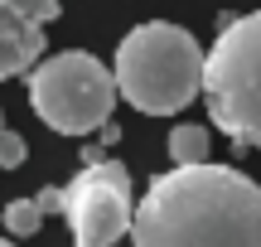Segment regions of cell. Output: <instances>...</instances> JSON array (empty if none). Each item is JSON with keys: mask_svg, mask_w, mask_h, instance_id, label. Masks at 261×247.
<instances>
[{"mask_svg": "<svg viewBox=\"0 0 261 247\" xmlns=\"http://www.w3.org/2000/svg\"><path fill=\"white\" fill-rule=\"evenodd\" d=\"M0 131H5V116H0Z\"/></svg>", "mask_w": 261, "mask_h": 247, "instance_id": "12", "label": "cell"}, {"mask_svg": "<svg viewBox=\"0 0 261 247\" xmlns=\"http://www.w3.org/2000/svg\"><path fill=\"white\" fill-rule=\"evenodd\" d=\"M169 160L174 165H203L208 160V131L203 126H179L169 136Z\"/></svg>", "mask_w": 261, "mask_h": 247, "instance_id": "7", "label": "cell"}, {"mask_svg": "<svg viewBox=\"0 0 261 247\" xmlns=\"http://www.w3.org/2000/svg\"><path fill=\"white\" fill-rule=\"evenodd\" d=\"M19 165H24V136L0 131V170H19Z\"/></svg>", "mask_w": 261, "mask_h": 247, "instance_id": "9", "label": "cell"}, {"mask_svg": "<svg viewBox=\"0 0 261 247\" xmlns=\"http://www.w3.org/2000/svg\"><path fill=\"white\" fill-rule=\"evenodd\" d=\"M121 97L116 73L87 48L39 58L29 68V107L58 136H92L112 121V102Z\"/></svg>", "mask_w": 261, "mask_h": 247, "instance_id": "4", "label": "cell"}, {"mask_svg": "<svg viewBox=\"0 0 261 247\" xmlns=\"http://www.w3.org/2000/svg\"><path fill=\"white\" fill-rule=\"evenodd\" d=\"M130 247H261V184L213 160L174 165L136 204Z\"/></svg>", "mask_w": 261, "mask_h": 247, "instance_id": "1", "label": "cell"}, {"mask_svg": "<svg viewBox=\"0 0 261 247\" xmlns=\"http://www.w3.org/2000/svg\"><path fill=\"white\" fill-rule=\"evenodd\" d=\"M208 116L227 141L261 151V10L227 19L203 68Z\"/></svg>", "mask_w": 261, "mask_h": 247, "instance_id": "3", "label": "cell"}, {"mask_svg": "<svg viewBox=\"0 0 261 247\" xmlns=\"http://www.w3.org/2000/svg\"><path fill=\"white\" fill-rule=\"evenodd\" d=\"M0 247H15V242H5V238H0Z\"/></svg>", "mask_w": 261, "mask_h": 247, "instance_id": "11", "label": "cell"}, {"mask_svg": "<svg viewBox=\"0 0 261 247\" xmlns=\"http://www.w3.org/2000/svg\"><path fill=\"white\" fill-rule=\"evenodd\" d=\"M39 223H44V204H39V199H15V204H5V228H10V233L29 238V233H39Z\"/></svg>", "mask_w": 261, "mask_h": 247, "instance_id": "8", "label": "cell"}, {"mask_svg": "<svg viewBox=\"0 0 261 247\" xmlns=\"http://www.w3.org/2000/svg\"><path fill=\"white\" fill-rule=\"evenodd\" d=\"M58 10L63 0H0V83L44 58V24H54Z\"/></svg>", "mask_w": 261, "mask_h": 247, "instance_id": "6", "label": "cell"}, {"mask_svg": "<svg viewBox=\"0 0 261 247\" xmlns=\"http://www.w3.org/2000/svg\"><path fill=\"white\" fill-rule=\"evenodd\" d=\"M68 228L77 247H112L130 233L136 204H130V175L121 160H87L73 180L58 189Z\"/></svg>", "mask_w": 261, "mask_h": 247, "instance_id": "5", "label": "cell"}, {"mask_svg": "<svg viewBox=\"0 0 261 247\" xmlns=\"http://www.w3.org/2000/svg\"><path fill=\"white\" fill-rule=\"evenodd\" d=\"M203 68L208 54L189 29L169 24V19H150L136 24L116 48V87L136 112L145 116H169L184 112L198 92H203Z\"/></svg>", "mask_w": 261, "mask_h": 247, "instance_id": "2", "label": "cell"}, {"mask_svg": "<svg viewBox=\"0 0 261 247\" xmlns=\"http://www.w3.org/2000/svg\"><path fill=\"white\" fill-rule=\"evenodd\" d=\"M39 204H44V213L58 209V189H44V194H39Z\"/></svg>", "mask_w": 261, "mask_h": 247, "instance_id": "10", "label": "cell"}]
</instances>
